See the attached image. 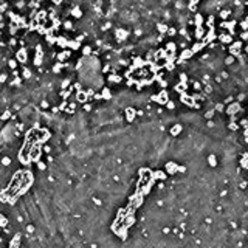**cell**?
Instances as JSON below:
<instances>
[{
  "label": "cell",
  "mask_w": 248,
  "mask_h": 248,
  "mask_svg": "<svg viewBox=\"0 0 248 248\" xmlns=\"http://www.w3.org/2000/svg\"><path fill=\"white\" fill-rule=\"evenodd\" d=\"M155 102H158V104H166L169 101V96H168V92L166 90H163V92H160L158 95H155V96H152Z\"/></svg>",
  "instance_id": "obj_1"
},
{
  "label": "cell",
  "mask_w": 248,
  "mask_h": 248,
  "mask_svg": "<svg viewBox=\"0 0 248 248\" xmlns=\"http://www.w3.org/2000/svg\"><path fill=\"white\" fill-rule=\"evenodd\" d=\"M241 50H242V42H234L230 47V53L237 57V56H241Z\"/></svg>",
  "instance_id": "obj_2"
},
{
  "label": "cell",
  "mask_w": 248,
  "mask_h": 248,
  "mask_svg": "<svg viewBox=\"0 0 248 248\" xmlns=\"http://www.w3.org/2000/svg\"><path fill=\"white\" fill-rule=\"evenodd\" d=\"M239 110H241V104L239 102H234V104H230L226 107V113H230V115H236Z\"/></svg>",
  "instance_id": "obj_3"
},
{
  "label": "cell",
  "mask_w": 248,
  "mask_h": 248,
  "mask_svg": "<svg viewBox=\"0 0 248 248\" xmlns=\"http://www.w3.org/2000/svg\"><path fill=\"white\" fill-rule=\"evenodd\" d=\"M181 102H185V104H188V106H196L194 96H189V95H186V93H183V96H181Z\"/></svg>",
  "instance_id": "obj_4"
},
{
  "label": "cell",
  "mask_w": 248,
  "mask_h": 248,
  "mask_svg": "<svg viewBox=\"0 0 248 248\" xmlns=\"http://www.w3.org/2000/svg\"><path fill=\"white\" fill-rule=\"evenodd\" d=\"M219 39H220V42H223V44H231V42H233L231 33H228V34H220V36H219Z\"/></svg>",
  "instance_id": "obj_5"
},
{
  "label": "cell",
  "mask_w": 248,
  "mask_h": 248,
  "mask_svg": "<svg viewBox=\"0 0 248 248\" xmlns=\"http://www.w3.org/2000/svg\"><path fill=\"white\" fill-rule=\"evenodd\" d=\"M192 55H194L192 48H191V50H185V51H181V53H180V59H181V61H185V59H188V57H191Z\"/></svg>",
  "instance_id": "obj_6"
},
{
  "label": "cell",
  "mask_w": 248,
  "mask_h": 248,
  "mask_svg": "<svg viewBox=\"0 0 248 248\" xmlns=\"http://www.w3.org/2000/svg\"><path fill=\"white\" fill-rule=\"evenodd\" d=\"M135 112H136V110H134V109H127V110H126V118H127V121H134Z\"/></svg>",
  "instance_id": "obj_7"
},
{
  "label": "cell",
  "mask_w": 248,
  "mask_h": 248,
  "mask_svg": "<svg viewBox=\"0 0 248 248\" xmlns=\"http://www.w3.org/2000/svg\"><path fill=\"white\" fill-rule=\"evenodd\" d=\"M205 45H206V42H198V44H194V45H192V51H194V53H198L202 48H205Z\"/></svg>",
  "instance_id": "obj_8"
},
{
  "label": "cell",
  "mask_w": 248,
  "mask_h": 248,
  "mask_svg": "<svg viewBox=\"0 0 248 248\" xmlns=\"http://www.w3.org/2000/svg\"><path fill=\"white\" fill-rule=\"evenodd\" d=\"M186 90H188V87H186V84H185V82H181V84H177V85H175V92L185 93Z\"/></svg>",
  "instance_id": "obj_9"
},
{
  "label": "cell",
  "mask_w": 248,
  "mask_h": 248,
  "mask_svg": "<svg viewBox=\"0 0 248 248\" xmlns=\"http://www.w3.org/2000/svg\"><path fill=\"white\" fill-rule=\"evenodd\" d=\"M127 34H129V33L124 31V30H118V31H117V37H118L119 40H124V39L127 37Z\"/></svg>",
  "instance_id": "obj_10"
},
{
  "label": "cell",
  "mask_w": 248,
  "mask_h": 248,
  "mask_svg": "<svg viewBox=\"0 0 248 248\" xmlns=\"http://www.w3.org/2000/svg\"><path fill=\"white\" fill-rule=\"evenodd\" d=\"M175 50H177V44L169 42V44L166 45V51H168V53H175Z\"/></svg>",
  "instance_id": "obj_11"
},
{
  "label": "cell",
  "mask_w": 248,
  "mask_h": 248,
  "mask_svg": "<svg viewBox=\"0 0 248 248\" xmlns=\"http://www.w3.org/2000/svg\"><path fill=\"white\" fill-rule=\"evenodd\" d=\"M154 179L155 180H164L166 179V174L161 172V171H157V172H154Z\"/></svg>",
  "instance_id": "obj_12"
},
{
  "label": "cell",
  "mask_w": 248,
  "mask_h": 248,
  "mask_svg": "<svg viewBox=\"0 0 248 248\" xmlns=\"http://www.w3.org/2000/svg\"><path fill=\"white\" fill-rule=\"evenodd\" d=\"M214 39H216V33H214V30L211 28L209 33L206 34V40H205V42H211V40H214Z\"/></svg>",
  "instance_id": "obj_13"
},
{
  "label": "cell",
  "mask_w": 248,
  "mask_h": 248,
  "mask_svg": "<svg viewBox=\"0 0 248 248\" xmlns=\"http://www.w3.org/2000/svg\"><path fill=\"white\" fill-rule=\"evenodd\" d=\"M180 132H181V126L180 124H175V126L171 129V135H179Z\"/></svg>",
  "instance_id": "obj_14"
},
{
  "label": "cell",
  "mask_w": 248,
  "mask_h": 248,
  "mask_svg": "<svg viewBox=\"0 0 248 248\" xmlns=\"http://www.w3.org/2000/svg\"><path fill=\"white\" fill-rule=\"evenodd\" d=\"M76 98H78V101H79V102H85V101H87V93L79 92V93L76 95Z\"/></svg>",
  "instance_id": "obj_15"
},
{
  "label": "cell",
  "mask_w": 248,
  "mask_h": 248,
  "mask_svg": "<svg viewBox=\"0 0 248 248\" xmlns=\"http://www.w3.org/2000/svg\"><path fill=\"white\" fill-rule=\"evenodd\" d=\"M202 36H203V28H202V25H198L197 31H196V37L197 39H202Z\"/></svg>",
  "instance_id": "obj_16"
},
{
  "label": "cell",
  "mask_w": 248,
  "mask_h": 248,
  "mask_svg": "<svg viewBox=\"0 0 248 248\" xmlns=\"http://www.w3.org/2000/svg\"><path fill=\"white\" fill-rule=\"evenodd\" d=\"M234 59H236V56H234V55H231V56H228V57H226V59H225V64H226V65H231V64H234Z\"/></svg>",
  "instance_id": "obj_17"
},
{
  "label": "cell",
  "mask_w": 248,
  "mask_h": 248,
  "mask_svg": "<svg viewBox=\"0 0 248 248\" xmlns=\"http://www.w3.org/2000/svg\"><path fill=\"white\" fill-rule=\"evenodd\" d=\"M208 161H209L211 166H217V160H216V157H214V155H211L208 158Z\"/></svg>",
  "instance_id": "obj_18"
},
{
  "label": "cell",
  "mask_w": 248,
  "mask_h": 248,
  "mask_svg": "<svg viewBox=\"0 0 248 248\" xmlns=\"http://www.w3.org/2000/svg\"><path fill=\"white\" fill-rule=\"evenodd\" d=\"M202 22H203V17H202L200 14L196 16V27H198V25H202Z\"/></svg>",
  "instance_id": "obj_19"
},
{
  "label": "cell",
  "mask_w": 248,
  "mask_h": 248,
  "mask_svg": "<svg viewBox=\"0 0 248 248\" xmlns=\"http://www.w3.org/2000/svg\"><path fill=\"white\" fill-rule=\"evenodd\" d=\"M72 14L74 16V17H81V14H82V12H81V10H79V8H74Z\"/></svg>",
  "instance_id": "obj_20"
},
{
  "label": "cell",
  "mask_w": 248,
  "mask_h": 248,
  "mask_svg": "<svg viewBox=\"0 0 248 248\" xmlns=\"http://www.w3.org/2000/svg\"><path fill=\"white\" fill-rule=\"evenodd\" d=\"M230 14H231V12H230V11H226V10H223V11L220 12V17H222V19H226V17H228V16H230Z\"/></svg>",
  "instance_id": "obj_21"
},
{
  "label": "cell",
  "mask_w": 248,
  "mask_h": 248,
  "mask_svg": "<svg viewBox=\"0 0 248 248\" xmlns=\"http://www.w3.org/2000/svg\"><path fill=\"white\" fill-rule=\"evenodd\" d=\"M19 59H20V61H27V53H25V51H20V53H19Z\"/></svg>",
  "instance_id": "obj_22"
},
{
  "label": "cell",
  "mask_w": 248,
  "mask_h": 248,
  "mask_svg": "<svg viewBox=\"0 0 248 248\" xmlns=\"http://www.w3.org/2000/svg\"><path fill=\"white\" fill-rule=\"evenodd\" d=\"M205 117L208 118V119H211V118L214 117V112H213V110H208V112H206V113H205Z\"/></svg>",
  "instance_id": "obj_23"
},
{
  "label": "cell",
  "mask_w": 248,
  "mask_h": 248,
  "mask_svg": "<svg viewBox=\"0 0 248 248\" xmlns=\"http://www.w3.org/2000/svg\"><path fill=\"white\" fill-rule=\"evenodd\" d=\"M241 37L243 40H248V31H243V33H241Z\"/></svg>",
  "instance_id": "obj_24"
},
{
  "label": "cell",
  "mask_w": 248,
  "mask_h": 248,
  "mask_svg": "<svg viewBox=\"0 0 248 248\" xmlns=\"http://www.w3.org/2000/svg\"><path fill=\"white\" fill-rule=\"evenodd\" d=\"M102 96H104V98H110V92H109L107 89H104V92H102Z\"/></svg>",
  "instance_id": "obj_25"
},
{
  "label": "cell",
  "mask_w": 248,
  "mask_h": 248,
  "mask_svg": "<svg viewBox=\"0 0 248 248\" xmlns=\"http://www.w3.org/2000/svg\"><path fill=\"white\" fill-rule=\"evenodd\" d=\"M158 30L161 33H164V31H168V27H164V25H158Z\"/></svg>",
  "instance_id": "obj_26"
},
{
  "label": "cell",
  "mask_w": 248,
  "mask_h": 248,
  "mask_svg": "<svg viewBox=\"0 0 248 248\" xmlns=\"http://www.w3.org/2000/svg\"><path fill=\"white\" fill-rule=\"evenodd\" d=\"M84 55H90V47H85L84 48Z\"/></svg>",
  "instance_id": "obj_27"
},
{
  "label": "cell",
  "mask_w": 248,
  "mask_h": 248,
  "mask_svg": "<svg viewBox=\"0 0 248 248\" xmlns=\"http://www.w3.org/2000/svg\"><path fill=\"white\" fill-rule=\"evenodd\" d=\"M230 127H231V129H233V130H236V129H237V126H236V123H231V124H230Z\"/></svg>",
  "instance_id": "obj_28"
},
{
  "label": "cell",
  "mask_w": 248,
  "mask_h": 248,
  "mask_svg": "<svg viewBox=\"0 0 248 248\" xmlns=\"http://www.w3.org/2000/svg\"><path fill=\"white\" fill-rule=\"evenodd\" d=\"M2 163L5 164V166H6V164H10V158H3V161H2Z\"/></svg>",
  "instance_id": "obj_29"
},
{
  "label": "cell",
  "mask_w": 248,
  "mask_h": 248,
  "mask_svg": "<svg viewBox=\"0 0 248 248\" xmlns=\"http://www.w3.org/2000/svg\"><path fill=\"white\" fill-rule=\"evenodd\" d=\"M216 109L222 112V110H223V104H217V106H216Z\"/></svg>",
  "instance_id": "obj_30"
}]
</instances>
